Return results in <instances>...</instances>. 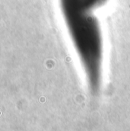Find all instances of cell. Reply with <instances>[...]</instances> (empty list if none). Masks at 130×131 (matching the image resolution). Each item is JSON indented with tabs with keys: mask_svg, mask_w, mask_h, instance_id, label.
<instances>
[{
	"mask_svg": "<svg viewBox=\"0 0 130 131\" xmlns=\"http://www.w3.org/2000/svg\"><path fill=\"white\" fill-rule=\"evenodd\" d=\"M107 0H60L61 8L74 47L85 75L91 83L102 75L103 38L94 12Z\"/></svg>",
	"mask_w": 130,
	"mask_h": 131,
	"instance_id": "1",
	"label": "cell"
}]
</instances>
